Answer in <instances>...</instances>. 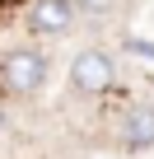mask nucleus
Returning <instances> with one entry per match:
<instances>
[{
	"label": "nucleus",
	"instance_id": "f257e3e1",
	"mask_svg": "<svg viewBox=\"0 0 154 159\" xmlns=\"http://www.w3.org/2000/svg\"><path fill=\"white\" fill-rule=\"evenodd\" d=\"M51 75V56L37 47H14L0 56V94H14V98H33Z\"/></svg>",
	"mask_w": 154,
	"mask_h": 159
},
{
	"label": "nucleus",
	"instance_id": "f03ea898",
	"mask_svg": "<svg viewBox=\"0 0 154 159\" xmlns=\"http://www.w3.org/2000/svg\"><path fill=\"white\" fill-rule=\"evenodd\" d=\"M117 84V56L103 47H84L80 56H70V89L75 94H108Z\"/></svg>",
	"mask_w": 154,
	"mask_h": 159
},
{
	"label": "nucleus",
	"instance_id": "7ed1b4c3",
	"mask_svg": "<svg viewBox=\"0 0 154 159\" xmlns=\"http://www.w3.org/2000/svg\"><path fill=\"white\" fill-rule=\"evenodd\" d=\"M75 19H80L75 0H33L28 5V33L33 38H61L75 28Z\"/></svg>",
	"mask_w": 154,
	"mask_h": 159
},
{
	"label": "nucleus",
	"instance_id": "20e7f679",
	"mask_svg": "<svg viewBox=\"0 0 154 159\" xmlns=\"http://www.w3.org/2000/svg\"><path fill=\"white\" fill-rule=\"evenodd\" d=\"M117 140L126 150H154V103L149 98H135L121 108L117 117Z\"/></svg>",
	"mask_w": 154,
	"mask_h": 159
},
{
	"label": "nucleus",
	"instance_id": "39448f33",
	"mask_svg": "<svg viewBox=\"0 0 154 159\" xmlns=\"http://www.w3.org/2000/svg\"><path fill=\"white\" fill-rule=\"evenodd\" d=\"M80 5V14H94V19H103V14H112L121 0H75Z\"/></svg>",
	"mask_w": 154,
	"mask_h": 159
},
{
	"label": "nucleus",
	"instance_id": "423d86ee",
	"mask_svg": "<svg viewBox=\"0 0 154 159\" xmlns=\"http://www.w3.org/2000/svg\"><path fill=\"white\" fill-rule=\"evenodd\" d=\"M0 131H5V103H0Z\"/></svg>",
	"mask_w": 154,
	"mask_h": 159
}]
</instances>
